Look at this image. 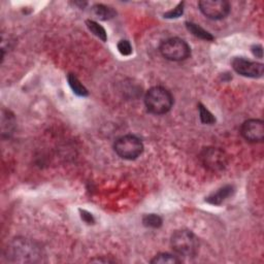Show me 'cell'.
Returning <instances> with one entry per match:
<instances>
[{
    "label": "cell",
    "mask_w": 264,
    "mask_h": 264,
    "mask_svg": "<svg viewBox=\"0 0 264 264\" xmlns=\"http://www.w3.org/2000/svg\"><path fill=\"white\" fill-rule=\"evenodd\" d=\"M184 2H180L177 6H175L173 9H170V11L166 12L163 17L166 19H177L180 18L183 13H184Z\"/></svg>",
    "instance_id": "cell-18"
},
{
    "label": "cell",
    "mask_w": 264,
    "mask_h": 264,
    "mask_svg": "<svg viewBox=\"0 0 264 264\" xmlns=\"http://www.w3.org/2000/svg\"><path fill=\"white\" fill-rule=\"evenodd\" d=\"M172 250L180 256L194 257L199 250V240L190 230H177L170 239Z\"/></svg>",
    "instance_id": "cell-3"
},
{
    "label": "cell",
    "mask_w": 264,
    "mask_h": 264,
    "mask_svg": "<svg viewBox=\"0 0 264 264\" xmlns=\"http://www.w3.org/2000/svg\"><path fill=\"white\" fill-rule=\"evenodd\" d=\"M198 6L200 12L211 20H222L230 13V4L225 0H201Z\"/></svg>",
    "instance_id": "cell-7"
},
{
    "label": "cell",
    "mask_w": 264,
    "mask_h": 264,
    "mask_svg": "<svg viewBox=\"0 0 264 264\" xmlns=\"http://www.w3.org/2000/svg\"><path fill=\"white\" fill-rule=\"evenodd\" d=\"M67 81H68V84H70L72 90L73 91L74 94H76L77 96H82V97H86L89 95V92H88V90L85 88V86L79 81V79L77 77L72 74V73H70L67 75Z\"/></svg>",
    "instance_id": "cell-13"
},
{
    "label": "cell",
    "mask_w": 264,
    "mask_h": 264,
    "mask_svg": "<svg viewBox=\"0 0 264 264\" xmlns=\"http://www.w3.org/2000/svg\"><path fill=\"white\" fill-rule=\"evenodd\" d=\"M160 53L168 60L183 61L190 56L191 48L184 40H181L179 37H172L161 44Z\"/></svg>",
    "instance_id": "cell-5"
},
{
    "label": "cell",
    "mask_w": 264,
    "mask_h": 264,
    "mask_svg": "<svg viewBox=\"0 0 264 264\" xmlns=\"http://www.w3.org/2000/svg\"><path fill=\"white\" fill-rule=\"evenodd\" d=\"M118 50L123 56H129L132 54V46L128 41L122 40L118 44Z\"/></svg>",
    "instance_id": "cell-19"
},
{
    "label": "cell",
    "mask_w": 264,
    "mask_h": 264,
    "mask_svg": "<svg viewBox=\"0 0 264 264\" xmlns=\"http://www.w3.org/2000/svg\"><path fill=\"white\" fill-rule=\"evenodd\" d=\"M242 138L250 143H261L264 139V123L259 119H251L240 127Z\"/></svg>",
    "instance_id": "cell-9"
},
{
    "label": "cell",
    "mask_w": 264,
    "mask_h": 264,
    "mask_svg": "<svg viewBox=\"0 0 264 264\" xmlns=\"http://www.w3.org/2000/svg\"><path fill=\"white\" fill-rule=\"evenodd\" d=\"M80 214H81V218L84 222H86L87 224H94L95 223V219L94 217L92 216V214L89 213V212H87L85 210H80Z\"/></svg>",
    "instance_id": "cell-20"
},
{
    "label": "cell",
    "mask_w": 264,
    "mask_h": 264,
    "mask_svg": "<svg viewBox=\"0 0 264 264\" xmlns=\"http://www.w3.org/2000/svg\"><path fill=\"white\" fill-rule=\"evenodd\" d=\"M182 260L175 255L169 253H160L156 255L152 260V264H180Z\"/></svg>",
    "instance_id": "cell-14"
},
{
    "label": "cell",
    "mask_w": 264,
    "mask_h": 264,
    "mask_svg": "<svg viewBox=\"0 0 264 264\" xmlns=\"http://www.w3.org/2000/svg\"><path fill=\"white\" fill-rule=\"evenodd\" d=\"M231 65L234 72L246 77L258 79V77H261L263 75L264 72V65L262 63L250 61L241 57L233 58Z\"/></svg>",
    "instance_id": "cell-8"
},
{
    "label": "cell",
    "mask_w": 264,
    "mask_h": 264,
    "mask_svg": "<svg viewBox=\"0 0 264 264\" xmlns=\"http://www.w3.org/2000/svg\"><path fill=\"white\" fill-rule=\"evenodd\" d=\"M86 25L88 27V29L95 35L99 38V40H101L102 42H106L107 40V34H106V31L105 29L99 25L97 22L93 21V20H87L86 21Z\"/></svg>",
    "instance_id": "cell-15"
},
{
    "label": "cell",
    "mask_w": 264,
    "mask_h": 264,
    "mask_svg": "<svg viewBox=\"0 0 264 264\" xmlns=\"http://www.w3.org/2000/svg\"><path fill=\"white\" fill-rule=\"evenodd\" d=\"M143 224L148 228H159L162 225V218L155 214L144 215L143 218Z\"/></svg>",
    "instance_id": "cell-16"
},
{
    "label": "cell",
    "mask_w": 264,
    "mask_h": 264,
    "mask_svg": "<svg viewBox=\"0 0 264 264\" xmlns=\"http://www.w3.org/2000/svg\"><path fill=\"white\" fill-rule=\"evenodd\" d=\"M146 110L154 115H164L168 113L173 104L171 93L163 87H153L146 92L144 97Z\"/></svg>",
    "instance_id": "cell-2"
},
{
    "label": "cell",
    "mask_w": 264,
    "mask_h": 264,
    "mask_svg": "<svg viewBox=\"0 0 264 264\" xmlns=\"http://www.w3.org/2000/svg\"><path fill=\"white\" fill-rule=\"evenodd\" d=\"M7 259L17 263H37L43 258V251L38 244L29 239H15L7 247Z\"/></svg>",
    "instance_id": "cell-1"
},
{
    "label": "cell",
    "mask_w": 264,
    "mask_h": 264,
    "mask_svg": "<svg viewBox=\"0 0 264 264\" xmlns=\"http://www.w3.org/2000/svg\"><path fill=\"white\" fill-rule=\"evenodd\" d=\"M114 149L122 159L134 160L143 154L144 144L139 138L128 134L117 140L114 144Z\"/></svg>",
    "instance_id": "cell-4"
},
{
    "label": "cell",
    "mask_w": 264,
    "mask_h": 264,
    "mask_svg": "<svg viewBox=\"0 0 264 264\" xmlns=\"http://www.w3.org/2000/svg\"><path fill=\"white\" fill-rule=\"evenodd\" d=\"M92 13L96 18H98L101 21L111 20V19L115 18L117 15L113 7L104 4H95L92 7Z\"/></svg>",
    "instance_id": "cell-11"
},
{
    "label": "cell",
    "mask_w": 264,
    "mask_h": 264,
    "mask_svg": "<svg viewBox=\"0 0 264 264\" xmlns=\"http://www.w3.org/2000/svg\"><path fill=\"white\" fill-rule=\"evenodd\" d=\"M199 159L205 168L214 172L224 170L229 163L228 155L223 150L214 146L204 148L199 154Z\"/></svg>",
    "instance_id": "cell-6"
},
{
    "label": "cell",
    "mask_w": 264,
    "mask_h": 264,
    "mask_svg": "<svg viewBox=\"0 0 264 264\" xmlns=\"http://www.w3.org/2000/svg\"><path fill=\"white\" fill-rule=\"evenodd\" d=\"M252 53L254 56H256L258 58L263 57V48L261 45H254L252 47Z\"/></svg>",
    "instance_id": "cell-21"
},
{
    "label": "cell",
    "mask_w": 264,
    "mask_h": 264,
    "mask_svg": "<svg viewBox=\"0 0 264 264\" xmlns=\"http://www.w3.org/2000/svg\"><path fill=\"white\" fill-rule=\"evenodd\" d=\"M198 110H199V117L200 120L203 124L207 125H212L216 122V118H215L214 115L205 107L203 104L199 103L198 104Z\"/></svg>",
    "instance_id": "cell-17"
},
{
    "label": "cell",
    "mask_w": 264,
    "mask_h": 264,
    "mask_svg": "<svg viewBox=\"0 0 264 264\" xmlns=\"http://www.w3.org/2000/svg\"><path fill=\"white\" fill-rule=\"evenodd\" d=\"M234 192V187L231 185L224 186V187L220 188L217 192H214L212 195L207 198V201L214 205H219L223 201L226 200L228 197H230Z\"/></svg>",
    "instance_id": "cell-10"
},
{
    "label": "cell",
    "mask_w": 264,
    "mask_h": 264,
    "mask_svg": "<svg viewBox=\"0 0 264 264\" xmlns=\"http://www.w3.org/2000/svg\"><path fill=\"white\" fill-rule=\"evenodd\" d=\"M186 27H187L188 31L190 33H192L194 36L200 38V40L207 41V42L214 40V36L209 31H207L205 29H203L197 24L192 23V22H186Z\"/></svg>",
    "instance_id": "cell-12"
}]
</instances>
